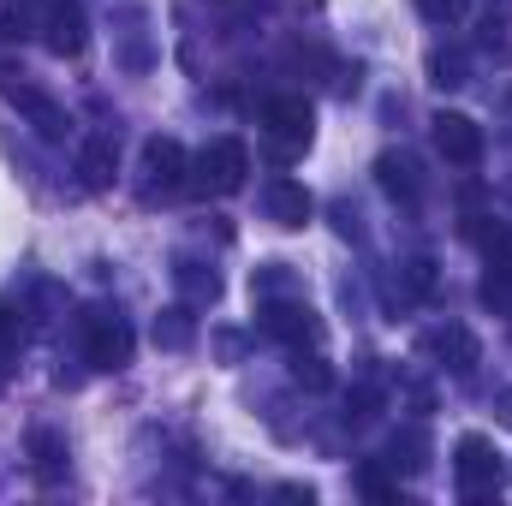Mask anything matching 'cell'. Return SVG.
<instances>
[{"instance_id": "20", "label": "cell", "mask_w": 512, "mask_h": 506, "mask_svg": "<svg viewBox=\"0 0 512 506\" xmlns=\"http://www.w3.org/2000/svg\"><path fill=\"white\" fill-rule=\"evenodd\" d=\"M435 84L447 90V84H465V60H453V54H435Z\"/></svg>"}, {"instance_id": "14", "label": "cell", "mask_w": 512, "mask_h": 506, "mask_svg": "<svg viewBox=\"0 0 512 506\" xmlns=\"http://www.w3.org/2000/svg\"><path fill=\"white\" fill-rule=\"evenodd\" d=\"M376 173H382L387 197H405V203L417 197V179H411V161H405V155H382V161H376Z\"/></svg>"}, {"instance_id": "16", "label": "cell", "mask_w": 512, "mask_h": 506, "mask_svg": "<svg viewBox=\"0 0 512 506\" xmlns=\"http://www.w3.org/2000/svg\"><path fill=\"white\" fill-rule=\"evenodd\" d=\"M191 334H197V328H191V310H167V316L155 322V340H161V346H173V352H179V346H191Z\"/></svg>"}, {"instance_id": "3", "label": "cell", "mask_w": 512, "mask_h": 506, "mask_svg": "<svg viewBox=\"0 0 512 506\" xmlns=\"http://www.w3.org/2000/svg\"><path fill=\"white\" fill-rule=\"evenodd\" d=\"M131 346H137V334H131V322L120 310H90L84 316V352H90L96 370H126Z\"/></svg>"}, {"instance_id": "18", "label": "cell", "mask_w": 512, "mask_h": 506, "mask_svg": "<svg viewBox=\"0 0 512 506\" xmlns=\"http://www.w3.org/2000/svg\"><path fill=\"white\" fill-rule=\"evenodd\" d=\"M292 381H298V387H328V364H322V358H316V352H310V358H304V346H298V358H292Z\"/></svg>"}, {"instance_id": "11", "label": "cell", "mask_w": 512, "mask_h": 506, "mask_svg": "<svg viewBox=\"0 0 512 506\" xmlns=\"http://www.w3.org/2000/svg\"><path fill=\"white\" fill-rule=\"evenodd\" d=\"M66 435H54V429H30V471L42 477V483H60L66 477Z\"/></svg>"}, {"instance_id": "24", "label": "cell", "mask_w": 512, "mask_h": 506, "mask_svg": "<svg viewBox=\"0 0 512 506\" xmlns=\"http://www.w3.org/2000/svg\"><path fill=\"white\" fill-rule=\"evenodd\" d=\"M501 405H507V423H512V387H507V393H501Z\"/></svg>"}, {"instance_id": "7", "label": "cell", "mask_w": 512, "mask_h": 506, "mask_svg": "<svg viewBox=\"0 0 512 506\" xmlns=\"http://www.w3.org/2000/svg\"><path fill=\"white\" fill-rule=\"evenodd\" d=\"M185 167H191V161H185L179 137H149V143H143V173H149V197H155V191H161V197H167V191H179V185H185Z\"/></svg>"}, {"instance_id": "17", "label": "cell", "mask_w": 512, "mask_h": 506, "mask_svg": "<svg viewBox=\"0 0 512 506\" xmlns=\"http://www.w3.org/2000/svg\"><path fill=\"white\" fill-rule=\"evenodd\" d=\"M18 346H24V310L0 304V364H6V358H18Z\"/></svg>"}, {"instance_id": "2", "label": "cell", "mask_w": 512, "mask_h": 506, "mask_svg": "<svg viewBox=\"0 0 512 506\" xmlns=\"http://www.w3.org/2000/svg\"><path fill=\"white\" fill-rule=\"evenodd\" d=\"M453 477H459V495H465V501H483V495H501L507 465H501L495 441H483V435H459V447H453Z\"/></svg>"}, {"instance_id": "1", "label": "cell", "mask_w": 512, "mask_h": 506, "mask_svg": "<svg viewBox=\"0 0 512 506\" xmlns=\"http://www.w3.org/2000/svg\"><path fill=\"white\" fill-rule=\"evenodd\" d=\"M245 173H251V155H245V143L239 137H215L197 161H191V191H203V197H233L239 185H245Z\"/></svg>"}, {"instance_id": "10", "label": "cell", "mask_w": 512, "mask_h": 506, "mask_svg": "<svg viewBox=\"0 0 512 506\" xmlns=\"http://www.w3.org/2000/svg\"><path fill=\"white\" fill-rule=\"evenodd\" d=\"M6 96H12V102H18V108L30 114V126L42 131L48 143H60V137L72 131V120H66V108H54L48 96H36V90H18V84H6Z\"/></svg>"}, {"instance_id": "15", "label": "cell", "mask_w": 512, "mask_h": 506, "mask_svg": "<svg viewBox=\"0 0 512 506\" xmlns=\"http://www.w3.org/2000/svg\"><path fill=\"white\" fill-rule=\"evenodd\" d=\"M173 274H179V286H185V298H197V304H209V298H215V292H221V280H215V268H209V274H203V268H197V262H179V268H173Z\"/></svg>"}, {"instance_id": "4", "label": "cell", "mask_w": 512, "mask_h": 506, "mask_svg": "<svg viewBox=\"0 0 512 506\" xmlns=\"http://www.w3.org/2000/svg\"><path fill=\"white\" fill-rule=\"evenodd\" d=\"M256 322H262V334H268V340H280V346H292V352L322 340V316H316L310 304H262V316H256Z\"/></svg>"}, {"instance_id": "22", "label": "cell", "mask_w": 512, "mask_h": 506, "mask_svg": "<svg viewBox=\"0 0 512 506\" xmlns=\"http://www.w3.org/2000/svg\"><path fill=\"white\" fill-rule=\"evenodd\" d=\"M417 6H423V18L447 24V18H459V6H465V0H417Z\"/></svg>"}, {"instance_id": "13", "label": "cell", "mask_w": 512, "mask_h": 506, "mask_svg": "<svg viewBox=\"0 0 512 506\" xmlns=\"http://www.w3.org/2000/svg\"><path fill=\"white\" fill-rule=\"evenodd\" d=\"M435 352H441L459 376L477 370V340H471V328H441V334H435Z\"/></svg>"}, {"instance_id": "5", "label": "cell", "mask_w": 512, "mask_h": 506, "mask_svg": "<svg viewBox=\"0 0 512 506\" xmlns=\"http://www.w3.org/2000/svg\"><path fill=\"white\" fill-rule=\"evenodd\" d=\"M262 126L280 137V155H292V149H304V143H310L316 114H310V102H304V96H274V102L262 108Z\"/></svg>"}, {"instance_id": "12", "label": "cell", "mask_w": 512, "mask_h": 506, "mask_svg": "<svg viewBox=\"0 0 512 506\" xmlns=\"http://www.w3.org/2000/svg\"><path fill=\"white\" fill-rule=\"evenodd\" d=\"M114 167H120V149H114V137H90V143H84V155H78V173H84V185H90V191H108V185H114Z\"/></svg>"}, {"instance_id": "23", "label": "cell", "mask_w": 512, "mask_h": 506, "mask_svg": "<svg viewBox=\"0 0 512 506\" xmlns=\"http://www.w3.org/2000/svg\"><path fill=\"white\" fill-rule=\"evenodd\" d=\"M435 286V262H411V292H429Z\"/></svg>"}, {"instance_id": "8", "label": "cell", "mask_w": 512, "mask_h": 506, "mask_svg": "<svg viewBox=\"0 0 512 506\" xmlns=\"http://www.w3.org/2000/svg\"><path fill=\"white\" fill-rule=\"evenodd\" d=\"M262 209H268V221H274V227H304L316 203H310V191H304L298 179H268Z\"/></svg>"}, {"instance_id": "9", "label": "cell", "mask_w": 512, "mask_h": 506, "mask_svg": "<svg viewBox=\"0 0 512 506\" xmlns=\"http://www.w3.org/2000/svg\"><path fill=\"white\" fill-rule=\"evenodd\" d=\"M42 30H48V48H54L60 60L84 54V12H78V0H48Z\"/></svg>"}, {"instance_id": "19", "label": "cell", "mask_w": 512, "mask_h": 506, "mask_svg": "<svg viewBox=\"0 0 512 506\" xmlns=\"http://www.w3.org/2000/svg\"><path fill=\"white\" fill-rule=\"evenodd\" d=\"M483 251H489V268H512V227H489Z\"/></svg>"}, {"instance_id": "6", "label": "cell", "mask_w": 512, "mask_h": 506, "mask_svg": "<svg viewBox=\"0 0 512 506\" xmlns=\"http://www.w3.org/2000/svg\"><path fill=\"white\" fill-rule=\"evenodd\" d=\"M435 149L453 167H477L483 161V126L471 114H435Z\"/></svg>"}, {"instance_id": "21", "label": "cell", "mask_w": 512, "mask_h": 506, "mask_svg": "<svg viewBox=\"0 0 512 506\" xmlns=\"http://www.w3.org/2000/svg\"><path fill=\"white\" fill-rule=\"evenodd\" d=\"M364 495H376V501H399V483H387L382 471H364Z\"/></svg>"}]
</instances>
